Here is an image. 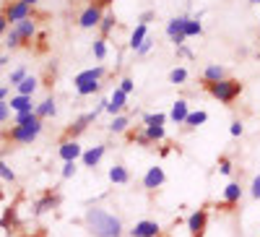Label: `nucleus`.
<instances>
[{
  "instance_id": "25",
  "label": "nucleus",
  "mask_w": 260,
  "mask_h": 237,
  "mask_svg": "<svg viewBox=\"0 0 260 237\" xmlns=\"http://www.w3.org/2000/svg\"><path fill=\"white\" fill-rule=\"evenodd\" d=\"M39 89V78L37 76H26L16 86V94H24V97H34V92Z\"/></svg>"
},
{
  "instance_id": "43",
  "label": "nucleus",
  "mask_w": 260,
  "mask_h": 237,
  "mask_svg": "<svg viewBox=\"0 0 260 237\" xmlns=\"http://www.w3.org/2000/svg\"><path fill=\"white\" fill-rule=\"evenodd\" d=\"M130 141H133V143H138V146H143V149H151V146H154V143H151L148 141V136L141 131V133H136V136H130Z\"/></svg>"
},
{
  "instance_id": "3",
  "label": "nucleus",
  "mask_w": 260,
  "mask_h": 237,
  "mask_svg": "<svg viewBox=\"0 0 260 237\" xmlns=\"http://www.w3.org/2000/svg\"><path fill=\"white\" fill-rule=\"evenodd\" d=\"M42 128H45V120H39V117L31 120V123H26V125H13L11 131H8V141L21 143V146H29V143H34L39 138Z\"/></svg>"
},
{
  "instance_id": "39",
  "label": "nucleus",
  "mask_w": 260,
  "mask_h": 237,
  "mask_svg": "<svg viewBox=\"0 0 260 237\" xmlns=\"http://www.w3.org/2000/svg\"><path fill=\"white\" fill-rule=\"evenodd\" d=\"M31 120H37V112H16L13 115V125H26Z\"/></svg>"
},
{
  "instance_id": "16",
  "label": "nucleus",
  "mask_w": 260,
  "mask_h": 237,
  "mask_svg": "<svg viewBox=\"0 0 260 237\" xmlns=\"http://www.w3.org/2000/svg\"><path fill=\"white\" fill-rule=\"evenodd\" d=\"M125 107H127V94L120 92L117 86H115L112 94H110V104H107V112H110L112 117H117V115H125Z\"/></svg>"
},
{
  "instance_id": "42",
  "label": "nucleus",
  "mask_w": 260,
  "mask_h": 237,
  "mask_svg": "<svg viewBox=\"0 0 260 237\" xmlns=\"http://www.w3.org/2000/svg\"><path fill=\"white\" fill-rule=\"evenodd\" d=\"M232 169H234L232 159L229 157H219V172H221V175H232Z\"/></svg>"
},
{
  "instance_id": "28",
  "label": "nucleus",
  "mask_w": 260,
  "mask_h": 237,
  "mask_svg": "<svg viewBox=\"0 0 260 237\" xmlns=\"http://www.w3.org/2000/svg\"><path fill=\"white\" fill-rule=\"evenodd\" d=\"M201 34H203L201 18H190V16H187V21H185V39H190V37H201Z\"/></svg>"
},
{
  "instance_id": "17",
  "label": "nucleus",
  "mask_w": 260,
  "mask_h": 237,
  "mask_svg": "<svg viewBox=\"0 0 260 237\" xmlns=\"http://www.w3.org/2000/svg\"><path fill=\"white\" fill-rule=\"evenodd\" d=\"M104 73H107V68H104V66L86 68V71H81V73H76V76H73V86H83V83H94V81H102V78H104Z\"/></svg>"
},
{
  "instance_id": "21",
  "label": "nucleus",
  "mask_w": 260,
  "mask_h": 237,
  "mask_svg": "<svg viewBox=\"0 0 260 237\" xmlns=\"http://www.w3.org/2000/svg\"><path fill=\"white\" fill-rule=\"evenodd\" d=\"M13 29L18 32L21 42H24V45H29V42L37 37V21H34V18H26V21H21V24H16Z\"/></svg>"
},
{
  "instance_id": "47",
  "label": "nucleus",
  "mask_w": 260,
  "mask_h": 237,
  "mask_svg": "<svg viewBox=\"0 0 260 237\" xmlns=\"http://www.w3.org/2000/svg\"><path fill=\"white\" fill-rule=\"evenodd\" d=\"M8 29H11L8 21H0V37H6V34H8Z\"/></svg>"
},
{
  "instance_id": "1",
  "label": "nucleus",
  "mask_w": 260,
  "mask_h": 237,
  "mask_svg": "<svg viewBox=\"0 0 260 237\" xmlns=\"http://www.w3.org/2000/svg\"><path fill=\"white\" fill-rule=\"evenodd\" d=\"M83 224H86V229H89L94 237H125V232H127L117 214L107 211V209H102V206L86 209Z\"/></svg>"
},
{
  "instance_id": "30",
  "label": "nucleus",
  "mask_w": 260,
  "mask_h": 237,
  "mask_svg": "<svg viewBox=\"0 0 260 237\" xmlns=\"http://www.w3.org/2000/svg\"><path fill=\"white\" fill-rule=\"evenodd\" d=\"M78 97H94L102 92V81H94V83H83V86H76Z\"/></svg>"
},
{
  "instance_id": "34",
  "label": "nucleus",
  "mask_w": 260,
  "mask_h": 237,
  "mask_svg": "<svg viewBox=\"0 0 260 237\" xmlns=\"http://www.w3.org/2000/svg\"><path fill=\"white\" fill-rule=\"evenodd\" d=\"M91 52H94V57H96V60H104V57H107V39H104V37L94 39Z\"/></svg>"
},
{
  "instance_id": "44",
  "label": "nucleus",
  "mask_w": 260,
  "mask_h": 237,
  "mask_svg": "<svg viewBox=\"0 0 260 237\" xmlns=\"http://www.w3.org/2000/svg\"><path fill=\"white\" fill-rule=\"evenodd\" d=\"M250 196H252L255 201H260V175H255L252 183H250Z\"/></svg>"
},
{
  "instance_id": "24",
  "label": "nucleus",
  "mask_w": 260,
  "mask_h": 237,
  "mask_svg": "<svg viewBox=\"0 0 260 237\" xmlns=\"http://www.w3.org/2000/svg\"><path fill=\"white\" fill-rule=\"evenodd\" d=\"M206 123H208V112L206 110H190V115L185 120V128H187V131H195V128H201Z\"/></svg>"
},
{
  "instance_id": "29",
  "label": "nucleus",
  "mask_w": 260,
  "mask_h": 237,
  "mask_svg": "<svg viewBox=\"0 0 260 237\" xmlns=\"http://www.w3.org/2000/svg\"><path fill=\"white\" fill-rule=\"evenodd\" d=\"M115 26H117V18H115V13H107L104 18H102V24H99V32H102V37L107 39L112 32H115Z\"/></svg>"
},
{
  "instance_id": "27",
  "label": "nucleus",
  "mask_w": 260,
  "mask_h": 237,
  "mask_svg": "<svg viewBox=\"0 0 260 237\" xmlns=\"http://www.w3.org/2000/svg\"><path fill=\"white\" fill-rule=\"evenodd\" d=\"M107 128H110V133L120 136V133H125L127 128H130V117L127 115H117V117H112V123L107 125Z\"/></svg>"
},
{
  "instance_id": "13",
  "label": "nucleus",
  "mask_w": 260,
  "mask_h": 237,
  "mask_svg": "<svg viewBox=\"0 0 260 237\" xmlns=\"http://www.w3.org/2000/svg\"><path fill=\"white\" fill-rule=\"evenodd\" d=\"M164 183H167V172H164V167L154 164V167H148V169H146V175H143V188H146V190H156V188H161Z\"/></svg>"
},
{
  "instance_id": "7",
  "label": "nucleus",
  "mask_w": 260,
  "mask_h": 237,
  "mask_svg": "<svg viewBox=\"0 0 260 237\" xmlns=\"http://www.w3.org/2000/svg\"><path fill=\"white\" fill-rule=\"evenodd\" d=\"M102 18H104L102 6H99V3H89V6L81 11V16H78V26H81V29H99Z\"/></svg>"
},
{
  "instance_id": "45",
  "label": "nucleus",
  "mask_w": 260,
  "mask_h": 237,
  "mask_svg": "<svg viewBox=\"0 0 260 237\" xmlns=\"http://www.w3.org/2000/svg\"><path fill=\"white\" fill-rule=\"evenodd\" d=\"M8 117H11V104L6 99V102H0V123H8Z\"/></svg>"
},
{
  "instance_id": "46",
  "label": "nucleus",
  "mask_w": 260,
  "mask_h": 237,
  "mask_svg": "<svg viewBox=\"0 0 260 237\" xmlns=\"http://www.w3.org/2000/svg\"><path fill=\"white\" fill-rule=\"evenodd\" d=\"M151 18H154V11H146V13H141V18H138V21L148 26V21H151Z\"/></svg>"
},
{
  "instance_id": "53",
  "label": "nucleus",
  "mask_w": 260,
  "mask_h": 237,
  "mask_svg": "<svg viewBox=\"0 0 260 237\" xmlns=\"http://www.w3.org/2000/svg\"><path fill=\"white\" fill-rule=\"evenodd\" d=\"M250 3H252V6H260V0H250Z\"/></svg>"
},
{
  "instance_id": "40",
  "label": "nucleus",
  "mask_w": 260,
  "mask_h": 237,
  "mask_svg": "<svg viewBox=\"0 0 260 237\" xmlns=\"http://www.w3.org/2000/svg\"><path fill=\"white\" fill-rule=\"evenodd\" d=\"M242 133H245V123H242V120H232V125H229V136L240 138Z\"/></svg>"
},
{
  "instance_id": "11",
  "label": "nucleus",
  "mask_w": 260,
  "mask_h": 237,
  "mask_svg": "<svg viewBox=\"0 0 260 237\" xmlns=\"http://www.w3.org/2000/svg\"><path fill=\"white\" fill-rule=\"evenodd\" d=\"M185 21H187V16H175L167 21V37L175 42V47L185 45Z\"/></svg>"
},
{
  "instance_id": "9",
  "label": "nucleus",
  "mask_w": 260,
  "mask_h": 237,
  "mask_svg": "<svg viewBox=\"0 0 260 237\" xmlns=\"http://www.w3.org/2000/svg\"><path fill=\"white\" fill-rule=\"evenodd\" d=\"M107 154V143H96V146H89V149H83V154H81V164L86 169H96L102 164Z\"/></svg>"
},
{
  "instance_id": "41",
  "label": "nucleus",
  "mask_w": 260,
  "mask_h": 237,
  "mask_svg": "<svg viewBox=\"0 0 260 237\" xmlns=\"http://www.w3.org/2000/svg\"><path fill=\"white\" fill-rule=\"evenodd\" d=\"M154 45H156V39H154V37H148V39L143 42V45L138 47V52H136V55H141V57H146V55H148L151 50H154Z\"/></svg>"
},
{
  "instance_id": "5",
  "label": "nucleus",
  "mask_w": 260,
  "mask_h": 237,
  "mask_svg": "<svg viewBox=\"0 0 260 237\" xmlns=\"http://www.w3.org/2000/svg\"><path fill=\"white\" fill-rule=\"evenodd\" d=\"M185 227H187V234H190V237H206V229H208V211H206V209H195L190 217H187Z\"/></svg>"
},
{
  "instance_id": "51",
  "label": "nucleus",
  "mask_w": 260,
  "mask_h": 237,
  "mask_svg": "<svg viewBox=\"0 0 260 237\" xmlns=\"http://www.w3.org/2000/svg\"><path fill=\"white\" fill-rule=\"evenodd\" d=\"M24 3H26V6H37V3H39V0H24Z\"/></svg>"
},
{
  "instance_id": "32",
  "label": "nucleus",
  "mask_w": 260,
  "mask_h": 237,
  "mask_svg": "<svg viewBox=\"0 0 260 237\" xmlns=\"http://www.w3.org/2000/svg\"><path fill=\"white\" fill-rule=\"evenodd\" d=\"M187 81V68L177 66V68H172L169 71V83H175V86H182Z\"/></svg>"
},
{
  "instance_id": "52",
  "label": "nucleus",
  "mask_w": 260,
  "mask_h": 237,
  "mask_svg": "<svg viewBox=\"0 0 260 237\" xmlns=\"http://www.w3.org/2000/svg\"><path fill=\"white\" fill-rule=\"evenodd\" d=\"M0 21H6V13H3V8H0Z\"/></svg>"
},
{
  "instance_id": "48",
  "label": "nucleus",
  "mask_w": 260,
  "mask_h": 237,
  "mask_svg": "<svg viewBox=\"0 0 260 237\" xmlns=\"http://www.w3.org/2000/svg\"><path fill=\"white\" fill-rule=\"evenodd\" d=\"M8 92H11V86H0V102H6Z\"/></svg>"
},
{
  "instance_id": "23",
  "label": "nucleus",
  "mask_w": 260,
  "mask_h": 237,
  "mask_svg": "<svg viewBox=\"0 0 260 237\" xmlns=\"http://www.w3.org/2000/svg\"><path fill=\"white\" fill-rule=\"evenodd\" d=\"M146 39H148V26H146V24H138V26L133 29V34H130V39H127V47L138 52V47L143 45Z\"/></svg>"
},
{
  "instance_id": "2",
  "label": "nucleus",
  "mask_w": 260,
  "mask_h": 237,
  "mask_svg": "<svg viewBox=\"0 0 260 237\" xmlns=\"http://www.w3.org/2000/svg\"><path fill=\"white\" fill-rule=\"evenodd\" d=\"M206 92L216 99V102H221V104H226V107H232L237 99L242 97V92H245V83L240 81V78H221L219 83H206Z\"/></svg>"
},
{
  "instance_id": "38",
  "label": "nucleus",
  "mask_w": 260,
  "mask_h": 237,
  "mask_svg": "<svg viewBox=\"0 0 260 237\" xmlns=\"http://www.w3.org/2000/svg\"><path fill=\"white\" fill-rule=\"evenodd\" d=\"M117 89H120V92H125V94L130 97V94L136 92V81L130 78V76H125V78H120V83H117Z\"/></svg>"
},
{
  "instance_id": "20",
  "label": "nucleus",
  "mask_w": 260,
  "mask_h": 237,
  "mask_svg": "<svg viewBox=\"0 0 260 237\" xmlns=\"http://www.w3.org/2000/svg\"><path fill=\"white\" fill-rule=\"evenodd\" d=\"M221 78H226V71H224V66H219V63H211V66H206L203 73H201L203 86L206 83H219Z\"/></svg>"
},
{
  "instance_id": "14",
  "label": "nucleus",
  "mask_w": 260,
  "mask_h": 237,
  "mask_svg": "<svg viewBox=\"0 0 260 237\" xmlns=\"http://www.w3.org/2000/svg\"><path fill=\"white\" fill-rule=\"evenodd\" d=\"M57 206H60V196L52 193V190H47L42 198L34 201V217H42V214H47V211H55Z\"/></svg>"
},
{
  "instance_id": "10",
  "label": "nucleus",
  "mask_w": 260,
  "mask_h": 237,
  "mask_svg": "<svg viewBox=\"0 0 260 237\" xmlns=\"http://www.w3.org/2000/svg\"><path fill=\"white\" fill-rule=\"evenodd\" d=\"M127 234L130 237H159L161 234V224L154 222V219H141V222H136L133 227L127 229Z\"/></svg>"
},
{
  "instance_id": "31",
  "label": "nucleus",
  "mask_w": 260,
  "mask_h": 237,
  "mask_svg": "<svg viewBox=\"0 0 260 237\" xmlns=\"http://www.w3.org/2000/svg\"><path fill=\"white\" fill-rule=\"evenodd\" d=\"M169 115L167 112H146L143 115V125H167Z\"/></svg>"
},
{
  "instance_id": "36",
  "label": "nucleus",
  "mask_w": 260,
  "mask_h": 237,
  "mask_svg": "<svg viewBox=\"0 0 260 237\" xmlns=\"http://www.w3.org/2000/svg\"><path fill=\"white\" fill-rule=\"evenodd\" d=\"M0 180H3V183H8V185H13L16 183V172L3 162V159H0Z\"/></svg>"
},
{
  "instance_id": "19",
  "label": "nucleus",
  "mask_w": 260,
  "mask_h": 237,
  "mask_svg": "<svg viewBox=\"0 0 260 237\" xmlns=\"http://www.w3.org/2000/svg\"><path fill=\"white\" fill-rule=\"evenodd\" d=\"M37 117L39 120H50V117H55L57 115V102H55V97L50 94V97H45V99H42L39 104H37Z\"/></svg>"
},
{
  "instance_id": "33",
  "label": "nucleus",
  "mask_w": 260,
  "mask_h": 237,
  "mask_svg": "<svg viewBox=\"0 0 260 237\" xmlns=\"http://www.w3.org/2000/svg\"><path fill=\"white\" fill-rule=\"evenodd\" d=\"M6 47L13 52V50H18V47H24V42H21V37H18V32L11 26L8 29V34H6Z\"/></svg>"
},
{
  "instance_id": "8",
  "label": "nucleus",
  "mask_w": 260,
  "mask_h": 237,
  "mask_svg": "<svg viewBox=\"0 0 260 237\" xmlns=\"http://www.w3.org/2000/svg\"><path fill=\"white\" fill-rule=\"evenodd\" d=\"M83 154V146L76 141V138H62L60 146H57V157L62 162H78Z\"/></svg>"
},
{
  "instance_id": "15",
  "label": "nucleus",
  "mask_w": 260,
  "mask_h": 237,
  "mask_svg": "<svg viewBox=\"0 0 260 237\" xmlns=\"http://www.w3.org/2000/svg\"><path fill=\"white\" fill-rule=\"evenodd\" d=\"M167 115H169V123L185 125V120H187V115H190V104H187V99H175Z\"/></svg>"
},
{
  "instance_id": "50",
  "label": "nucleus",
  "mask_w": 260,
  "mask_h": 237,
  "mask_svg": "<svg viewBox=\"0 0 260 237\" xmlns=\"http://www.w3.org/2000/svg\"><path fill=\"white\" fill-rule=\"evenodd\" d=\"M6 63H8V52H3V55H0V68H3Z\"/></svg>"
},
{
  "instance_id": "37",
  "label": "nucleus",
  "mask_w": 260,
  "mask_h": 237,
  "mask_svg": "<svg viewBox=\"0 0 260 237\" xmlns=\"http://www.w3.org/2000/svg\"><path fill=\"white\" fill-rule=\"evenodd\" d=\"M26 76H29V71H26V68H13V71H11V76H8V86H18Z\"/></svg>"
},
{
  "instance_id": "54",
  "label": "nucleus",
  "mask_w": 260,
  "mask_h": 237,
  "mask_svg": "<svg viewBox=\"0 0 260 237\" xmlns=\"http://www.w3.org/2000/svg\"><path fill=\"white\" fill-rule=\"evenodd\" d=\"M257 57H260V52H257Z\"/></svg>"
},
{
  "instance_id": "18",
  "label": "nucleus",
  "mask_w": 260,
  "mask_h": 237,
  "mask_svg": "<svg viewBox=\"0 0 260 237\" xmlns=\"http://www.w3.org/2000/svg\"><path fill=\"white\" fill-rule=\"evenodd\" d=\"M8 104H11V112H34L37 110L34 99L31 97H24V94H13L8 99Z\"/></svg>"
},
{
  "instance_id": "6",
  "label": "nucleus",
  "mask_w": 260,
  "mask_h": 237,
  "mask_svg": "<svg viewBox=\"0 0 260 237\" xmlns=\"http://www.w3.org/2000/svg\"><path fill=\"white\" fill-rule=\"evenodd\" d=\"M242 196H245V185L242 183H226L224 185V193H221V209L224 211H232L234 206H240V201H242Z\"/></svg>"
},
{
  "instance_id": "49",
  "label": "nucleus",
  "mask_w": 260,
  "mask_h": 237,
  "mask_svg": "<svg viewBox=\"0 0 260 237\" xmlns=\"http://www.w3.org/2000/svg\"><path fill=\"white\" fill-rule=\"evenodd\" d=\"M177 50H180V55H185V57H192V52H190L185 45H182V47H177Z\"/></svg>"
},
{
  "instance_id": "26",
  "label": "nucleus",
  "mask_w": 260,
  "mask_h": 237,
  "mask_svg": "<svg viewBox=\"0 0 260 237\" xmlns=\"http://www.w3.org/2000/svg\"><path fill=\"white\" fill-rule=\"evenodd\" d=\"M143 133L148 136L151 143H159V141L167 138V128L164 125H143Z\"/></svg>"
},
{
  "instance_id": "35",
  "label": "nucleus",
  "mask_w": 260,
  "mask_h": 237,
  "mask_svg": "<svg viewBox=\"0 0 260 237\" xmlns=\"http://www.w3.org/2000/svg\"><path fill=\"white\" fill-rule=\"evenodd\" d=\"M76 175H78V164H76V162H62L60 177H62V180H71V177H76Z\"/></svg>"
},
{
  "instance_id": "12",
  "label": "nucleus",
  "mask_w": 260,
  "mask_h": 237,
  "mask_svg": "<svg viewBox=\"0 0 260 237\" xmlns=\"http://www.w3.org/2000/svg\"><path fill=\"white\" fill-rule=\"evenodd\" d=\"M91 123H96V115H94V112H83V115H78V117L68 125V131H65V138H76V141H78V136H81Z\"/></svg>"
},
{
  "instance_id": "4",
  "label": "nucleus",
  "mask_w": 260,
  "mask_h": 237,
  "mask_svg": "<svg viewBox=\"0 0 260 237\" xmlns=\"http://www.w3.org/2000/svg\"><path fill=\"white\" fill-rule=\"evenodd\" d=\"M3 13H6V21H8V24L16 26V24H21V21L31 18V6H26L24 0H11V3L3 8Z\"/></svg>"
},
{
  "instance_id": "22",
  "label": "nucleus",
  "mask_w": 260,
  "mask_h": 237,
  "mask_svg": "<svg viewBox=\"0 0 260 237\" xmlns=\"http://www.w3.org/2000/svg\"><path fill=\"white\" fill-rule=\"evenodd\" d=\"M107 177H110L112 185H127L130 183V169L125 164H112L110 172H107Z\"/></svg>"
}]
</instances>
